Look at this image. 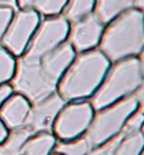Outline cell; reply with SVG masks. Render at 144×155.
<instances>
[{
	"label": "cell",
	"mask_w": 144,
	"mask_h": 155,
	"mask_svg": "<svg viewBox=\"0 0 144 155\" xmlns=\"http://www.w3.org/2000/svg\"><path fill=\"white\" fill-rule=\"evenodd\" d=\"M111 62L94 48L77 54L56 85V93L65 102L91 98L103 81Z\"/></svg>",
	"instance_id": "1"
},
{
	"label": "cell",
	"mask_w": 144,
	"mask_h": 155,
	"mask_svg": "<svg viewBox=\"0 0 144 155\" xmlns=\"http://www.w3.org/2000/svg\"><path fill=\"white\" fill-rule=\"evenodd\" d=\"M143 11L129 9L105 25L98 50L111 63L142 55Z\"/></svg>",
	"instance_id": "2"
},
{
	"label": "cell",
	"mask_w": 144,
	"mask_h": 155,
	"mask_svg": "<svg viewBox=\"0 0 144 155\" xmlns=\"http://www.w3.org/2000/svg\"><path fill=\"white\" fill-rule=\"evenodd\" d=\"M143 87L142 55L124 58L110 65L103 81L91 97L90 104L99 111Z\"/></svg>",
	"instance_id": "3"
},
{
	"label": "cell",
	"mask_w": 144,
	"mask_h": 155,
	"mask_svg": "<svg viewBox=\"0 0 144 155\" xmlns=\"http://www.w3.org/2000/svg\"><path fill=\"white\" fill-rule=\"evenodd\" d=\"M143 102V87L137 92L98 111L87 128L85 138L92 147L98 146L122 132L127 118Z\"/></svg>",
	"instance_id": "4"
},
{
	"label": "cell",
	"mask_w": 144,
	"mask_h": 155,
	"mask_svg": "<svg viewBox=\"0 0 144 155\" xmlns=\"http://www.w3.org/2000/svg\"><path fill=\"white\" fill-rule=\"evenodd\" d=\"M9 84L13 92L36 103L56 91L57 83L51 80L43 69L38 58L20 56L16 58V68Z\"/></svg>",
	"instance_id": "5"
},
{
	"label": "cell",
	"mask_w": 144,
	"mask_h": 155,
	"mask_svg": "<svg viewBox=\"0 0 144 155\" xmlns=\"http://www.w3.org/2000/svg\"><path fill=\"white\" fill-rule=\"evenodd\" d=\"M70 24L61 15L41 18L31 41L21 56L40 58L66 41Z\"/></svg>",
	"instance_id": "6"
},
{
	"label": "cell",
	"mask_w": 144,
	"mask_h": 155,
	"mask_svg": "<svg viewBox=\"0 0 144 155\" xmlns=\"http://www.w3.org/2000/svg\"><path fill=\"white\" fill-rule=\"evenodd\" d=\"M41 19L40 15L33 10L19 9L15 11L2 37L0 46L14 58H20L27 48Z\"/></svg>",
	"instance_id": "7"
},
{
	"label": "cell",
	"mask_w": 144,
	"mask_h": 155,
	"mask_svg": "<svg viewBox=\"0 0 144 155\" xmlns=\"http://www.w3.org/2000/svg\"><path fill=\"white\" fill-rule=\"evenodd\" d=\"M93 117L94 109L90 102H69L59 111L52 127L58 138L71 140L87 130Z\"/></svg>",
	"instance_id": "8"
},
{
	"label": "cell",
	"mask_w": 144,
	"mask_h": 155,
	"mask_svg": "<svg viewBox=\"0 0 144 155\" xmlns=\"http://www.w3.org/2000/svg\"><path fill=\"white\" fill-rule=\"evenodd\" d=\"M66 104L56 91L36 103L31 104L24 127L32 132H45L54 126L55 118Z\"/></svg>",
	"instance_id": "9"
},
{
	"label": "cell",
	"mask_w": 144,
	"mask_h": 155,
	"mask_svg": "<svg viewBox=\"0 0 144 155\" xmlns=\"http://www.w3.org/2000/svg\"><path fill=\"white\" fill-rule=\"evenodd\" d=\"M104 27L92 13L80 21L70 24L66 41L76 54L94 50L98 48Z\"/></svg>",
	"instance_id": "10"
},
{
	"label": "cell",
	"mask_w": 144,
	"mask_h": 155,
	"mask_svg": "<svg viewBox=\"0 0 144 155\" xmlns=\"http://www.w3.org/2000/svg\"><path fill=\"white\" fill-rule=\"evenodd\" d=\"M30 108L31 103L27 98L13 92L0 107V120L6 127L12 130L23 127Z\"/></svg>",
	"instance_id": "11"
},
{
	"label": "cell",
	"mask_w": 144,
	"mask_h": 155,
	"mask_svg": "<svg viewBox=\"0 0 144 155\" xmlns=\"http://www.w3.org/2000/svg\"><path fill=\"white\" fill-rule=\"evenodd\" d=\"M143 4L144 0H96L93 14L105 26L129 9L143 11Z\"/></svg>",
	"instance_id": "12"
},
{
	"label": "cell",
	"mask_w": 144,
	"mask_h": 155,
	"mask_svg": "<svg viewBox=\"0 0 144 155\" xmlns=\"http://www.w3.org/2000/svg\"><path fill=\"white\" fill-rule=\"evenodd\" d=\"M68 0H16L19 9L33 10L41 17L61 15Z\"/></svg>",
	"instance_id": "13"
},
{
	"label": "cell",
	"mask_w": 144,
	"mask_h": 155,
	"mask_svg": "<svg viewBox=\"0 0 144 155\" xmlns=\"http://www.w3.org/2000/svg\"><path fill=\"white\" fill-rule=\"evenodd\" d=\"M55 144L54 135L41 132L31 139H27L21 148L20 155H48Z\"/></svg>",
	"instance_id": "14"
},
{
	"label": "cell",
	"mask_w": 144,
	"mask_h": 155,
	"mask_svg": "<svg viewBox=\"0 0 144 155\" xmlns=\"http://www.w3.org/2000/svg\"><path fill=\"white\" fill-rule=\"evenodd\" d=\"M96 0H68L61 16L69 24L80 21L93 13Z\"/></svg>",
	"instance_id": "15"
},
{
	"label": "cell",
	"mask_w": 144,
	"mask_h": 155,
	"mask_svg": "<svg viewBox=\"0 0 144 155\" xmlns=\"http://www.w3.org/2000/svg\"><path fill=\"white\" fill-rule=\"evenodd\" d=\"M33 134L25 127L17 128L2 141L0 145V155H20L23 144Z\"/></svg>",
	"instance_id": "16"
},
{
	"label": "cell",
	"mask_w": 144,
	"mask_h": 155,
	"mask_svg": "<svg viewBox=\"0 0 144 155\" xmlns=\"http://www.w3.org/2000/svg\"><path fill=\"white\" fill-rule=\"evenodd\" d=\"M143 134L141 131L126 135L113 155H142Z\"/></svg>",
	"instance_id": "17"
},
{
	"label": "cell",
	"mask_w": 144,
	"mask_h": 155,
	"mask_svg": "<svg viewBox=\"0 0 144 155\" xmlns=\"http://www.w3.org/2000/svg\"><path fill=\"white\" fill-rule=\"evenodd\" d=\"M16 68V58L0 46V86L8 84Z\"/></svg>",
	"instance_id": "18"
},
{
	"label": "cell",
	"mask_w": 144,
	"mask_h": 155,
	"mask_svg": "<svg viewBox=\"0 0 144 155\" xmlns=\"http://www.w3.org/2000/svg\"><path fill=\"white\" fill-rule=\"evenodd\" d=\"M93 147L85 137L72 142H61L55 147L57 153L61 155H87Z\"/></svg>",
	"instance_id": "19"
},
{
	"label": "cell",
	"mask_w": 144,
	"mask_h": 155,
	"mask_svg": "<svg viewBox=\"0 0 144 155\" xmlns=\"http://www.w3.org/2000/svg\"><path fill=\"white\" fill-rule=\"evenodd\" d=\"M144 116H143V109L142 106L134 111L132 114L128 117L127 120L124 123L122 131L126 135L136 134V132L141 131V127L143 124Z\"/></svg>",
	"instance_id": "20"
},
{
	"label": "cell",
	"mask_w": 144,
	"mask_h": 155,
	"mask_svg": "<svg viewBox=\"0 0 144 155\" xmlns=\"http://www.w3.org/2000/svg\"><path fill=\"white\" fill-rule=\"evenodd\" d=\"M123 137H124L123 132V131L119 132L115 137H113L110 140L98 145L96 149L92 148L87 155H113L120 143V141L123 140Z\"/></svg>",
	"instance_id": "21"
},
{
	"label": "cell",
	"mask_w": 144,
	"mask_h": 155,
	"mask_svg": "<svg viewBox=\"0 0 144 155\" xmlns=\"http://www.w3.org/2000/svg\"><path fill=\"white\" fill-rule=\"evenodd\" d=\"M14 12L15 11L12 6L0 4V44H1L2 37L6 31L7 26L13 17Z\"/></svg>",
	"instance_id": "22"
},
{
	"label": "cell",
	"mask_w": 144,
	"mask_h": 155,
	"mask_svg": "<svg viewBox=\"0 0 144 155\" xmlns=\"http://www.w3.org/2000/svg\"><path fill=\"white\" fill-rule=\"evenodd\" d=\"M12 93H13V89L9 83L8 84H4V85L0 86V107H1V105L4 103V101Z\"/></svg>",
	"instance_id": "23"
},
{
	"label": "cell",
	"mask_w": 144,
	"mask_h": 155,
	"mask_svg": "<svg viewBox=\"0 0 144 155\" xmlns=\"http://www.w3.org/2000/svg\"><path fill=\"white\" fill-rule=\"evenodd\" d=\"M7 135H8V132H7V128L5 127V124L1 122V120H0V143L2 141H4Z\"/></svg>",
	"instance_id": "24"
},
{
	"label": "cell",
	"mask_w": 144,
	"mask_h": 155,
	"mask_svg": "<svg viewBox=\"0 0 144 155\" xmlns=\"http://www.w3.org/2000/svg\"><path fill=\"white\" fill-rule=\"evenodd\" d=\"M6 1H7V0H0V4H2L3 2H6Z\"/></svg>",
	"instance_id": "25"
},
{
	"label": "cell",
	"mask_w": 144,
	"mask_h": 155,
	"mask_svg": "<svg viewBox=\"0 0 144 155\" xmlns=\"http://www.w3.org/2000/svg\"><path fill=\"white\" fill-rule=\"evenodd\" d=\"M52 155H61L60 153H55V154H52Z\"/></svg>",
	"instance_id": "26"
}]
</instances>
